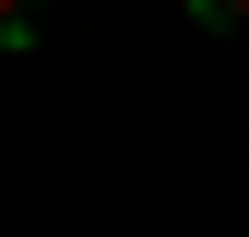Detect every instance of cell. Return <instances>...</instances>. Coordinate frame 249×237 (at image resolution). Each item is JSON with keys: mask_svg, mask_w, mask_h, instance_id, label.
<instances>
[{"mask_svg": "<svg viewBox=\"0 0 249 237\" xmlns=\"http://www.w3.org/2000/svg\"><path fill=\"white\" fill-rule=\"evenodd\" d=\"M36 36H48V0H0V48L36 59Z\"/></svg>", "mask_w": 249, "mask_h": 237, "instance_id": "1", "label": "cell"}, {"mask_svg": "<svg viewBox=\"0 0 249 237\" xmlns=\"http://www.w3.org/2000/svg\"><path fill=\"white\" fill-rule=\"evenodd\" d=\"M190 24L202 36H249V0H190Z\"/></svg>", "mask_w": 249, "mask_h": 237, "instance_id": "2", "label": "cell"}]
</instances>
